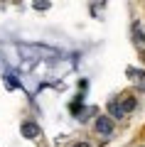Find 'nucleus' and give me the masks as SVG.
<instances>
[{"mask_svg": "<svg viewBox=\"0 0 145 147\" xmlns=\"http://www.w3.org/2000/svg\"><path fill=\"white\" fill-rule=\"evenodd\" d=\"M96 132L99 135H111L113 132V118L111 115H99L96 118Z\"/></svg>", "mask_w": 145, "mask_h": 147, "instance_id": "nucleus-2", "label": "nucleus"}, {"mask_svg": "<svg viewBox=\"0 0 145 147\" xmlns=\"http://www.w3.org/2000/svg\"><path fill=\"white\" fill-rule=\"evenodd\" d=\"M74 147H88V142H76Z\"/></svg>", "mask_w": 145, "mask_h": 147, "instance_id": "nucleus-8", "label": "nucleus"}, {"mask_svg": "<svg viewBox=\"0 0 145 147\" xmlns=\"http://www.w3.org/2000/svg\"><path fill=\"white\" fill-rule=\"evenodd\" d=\"M32 5H35V10H47L49 7V0H32Z\"/></svg>", "mask_w": 145, "mask_h": 147, "instance_id": "nucleus-6", "label": "nucleus"}, {"mask_svg": "<svg viewBox=\"0 0 145 147\" xmlns=\"http://www.w3.org/2000/svg\"><path fill=\"white\" fill-rule=\"evenodd\" d=\"M125 74H128V79H133L140 88H145V71H140V69H128Z\"/></svg>", "mask_w": 145, "mask_h": 147, "instance_id": "nucleus-4", "label": "nucleus"}, {"mask_svg": "<svg viewBox=\"0 0 145 147\" xmlns=\"http://www.w3.org/2000/svg\"><path fill=\"white\" fill-rule=\"evenodd\" d=\"M20 132H22V137H27V140H35V137L42 135V127L37 125V123H32V120H25L22 127H20Z\"/></svg>", "mask_w": 145, "mask_h": 147, "instance_id": "nucleus-3", "label": "nucleus"}, {"mask_svg": "<svg viewBox=\"0 0 145 147\" xmlns=\"http://www.w3.org/2000/svg\"><path fill=\"white\" fill-rule=\"evenodd\" d=\"M5 84H7V88L12 91V88H17V86H20V81H17L15 76H5Z\"/></svg>", "mask_w": 145, "mask_h": 147, "instance_id": "nucleus-7", "label": "nucleus"}, {"mask_svg": "<svg viewBox=\"0 0 145 147\" xmlns=\"http://www.w3.org/2000/svg\"><path fill=\"white\" fill-rule=\"evenodd\" d=\"M133 32H135V42L143 47V44H145V32L140 30V25H135V27H133Z\"/></svg>", "mask_w": 145, "mask_h": 147, "instance_id": "nucleus-5", "label": "nucleus"}, {"mask_svg": "<svg viewBox=\"0 0 145 147\" xmlns=\"http://www.w3.org/2000/svg\"><path fill=\"white\" fill-rule=\"evenodd\" d=\"M133 108H135V98L133 96H120V98L111 100L108 113H111V118H123V115H128Z\"/></svg>", "mask_w": 145, "mask_h": 147, "instance_id": "nucleus-1", "label": "nucleus"}]
</instances>
